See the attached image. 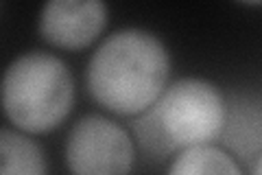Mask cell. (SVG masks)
Returning <instances> with one entry per match:
<instances>
[{
  "label": "cell",
  "instance_id": "cell-1",
  "mask_svg": "<svg viewBox=\"0 0 262 175\" xmlns=\"http://www.w3.org/2000/svg\"><path fill=\"white\" fill-rule=\"evenodd\" d=\"M170 79V53L160 35L129 27L114 31L88 62L85 83L94 101L120 116H140Z\"/></svg>",
  "mask_w": 262,
  "mask_h": 175
},
{
  "label": "cell",
  "instance_id": "cell-2",
  "mask_svg": "<svg viewBox=\"0 0 262 175\" xmlns=\"http://www.w3.org/2000/svg\"><path fill=\"white\" fill-rule=\"evenodd\" d=\"M227 99L216 83L182 77L164 88L149 110L138 116L136 138L149 155H170L199 145H214L225 127Z\"/></svg>",
  "mask_w": 262,
  "mask_h": 175
},
{
  "label": "cell",
  "instance_id": "cell-3",
  "mask_svg": "<svg viewBox=\"0 0 262 175\" xmlns=\"http://www.w3.org/2000/svg\"><path fill=\"white\" fill-rule=\"evenodd\" d=\"M75 81L61 57L46 51L18 55L0 77V107L24 134H46L68 119Z\"/></svg>",
  "mask_w": 262,
  "mask_h": 175
},
{
  "label": "cell",
  "instance_id": "cell-4",
  "mask_svg": "<svg viewBox=\"0 0 262 175\" xmlns=\"http://www.w3.org/2000/svg\"><path fill=\"white\" fill-rule=\"evenodd\" d=\"M63 155L70 175H131L136 145L116 121L88 114L70 127Z\"/></svg>",
  "mask_w": 262,
  "mask_h": 175
},
{
  "label": "cell",
  "instance_id": "cell-5",
  "mask_svg": "<svg viewBox=\"0 0 262 175\" xmlns=\"http://www.w3.org/2000/svg\"><path fill=\"white\" fill-rule=\"evenodd\" d=\"M107 24V5L101 0H48L37 18V31L48 44L81 51L98 40Z\"/></svg>",
  "mask_w": 262,
  "mask_h": 175
},
{
  "label": "cell",
  "instance_id": "cell-6",
  "mask_svg": "<svg viewBox=\"0 0 262 175\" xmlns=\"http://www.w3.org/2000/svg\"><path fill=\"white\" fill-rule=\"evenodd\" d=\"M225 147L234 158H258L260 155V110L258 103H227L225 127H223Z\"/></svg>",
  "mask_w": 262,
  "mask_h": 175
},
{
  "label": "cell",
  "instance_id": "cell-7",
  "mask_svg": "<svg viewBox=\"0 0 262 175\" xmlns=\"http://www.w3.org/2000/svg\"><path fill=\"white\" fill-rule=\"evenodd\" d=\"M0 175H48L46 155L35 140L18 129H0Z\"/></svg>",
  "mask_w": 262,
  "mask_h": 175
},
{
  "label": "cell",
  "instance_id": "cell-8",
  "mask_svg": "<svg viewBox=\"0 0 262 175\" xmlns=\"http://www.w3.org/2000/svg\"><path fill=\"white\" fill-rule=\"evenodd\" d=\"M166 175H245L238 160L216 145H199L177 151Z\"/></svg>",
  "mask_w": 262,
  "mask_h": 175
}]
</instances>
